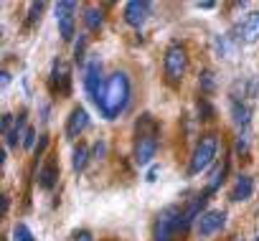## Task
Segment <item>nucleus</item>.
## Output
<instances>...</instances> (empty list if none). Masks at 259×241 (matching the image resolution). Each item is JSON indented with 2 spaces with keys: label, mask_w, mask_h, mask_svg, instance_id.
Wrapping results in <instances>:
<instances>
[{
  "label": "nucleus",
  "mask_w": 259,
  "mask_h": 241,
  "mask_svg": "<svg viewBox=\"0 0 259 241\" xmlns=\"http://www.w3.org/2000/svg\"><path fill=\"white\" fill-rule=\"evenodd\" d=\"M130 94H133V86H130L127 74H124V71H114V74L107 79V84H104V89H102V97H99V102H97L102 117H104V119H117V117L127 109Z\"/></svg>",
  "instance_id": "f257e3e1"
},
{
  "label": "nucleus",
  "mask_w": 259,
  "mask_h": 241,
  "mask_svg": "<svg viewBox=\"0 0 259 241\" xmlns=\"http://www.w3.org/2000/svg\"><path fill=\"white\" fill-rule=\"evenodd\" d=\"M160 142V127L153 114H140L135 122V140H133V158L138 165H150Z\"/></svg>",
  "instance_id": "f03ea898"
},
{
  "label": "nucleus",
  "mask_w": 259,
  "mask_h": 241,
  "mask_svg": "<svg viewBox=\"0 0 259 241\" xmlns=\"http://www.w3.org/2000/svg\"><path fill=\"white\" fill-rule=\"evenodd\" d=\"M188 228H191V223L186 218V211L181 206H168L155 218L153 241H183Z\"/></svg>",
  "instance_id": "7ed1b4c3"
},
{
  "label": "nucleus",
  "mask_w": 259,
  "mask_h": 241,
  "mask_svg": "<svg viewBox=\"0 0 259 241\" xmlns=\"http://www.w3.org/2000/svg\"><path fill=\"white\" fill-rule=\"evenodd\" d=\"M216 153H219V137H216L213 132L201 135V140L196 142V148H193V153H191L188 175H198V173H203V170L216 160Z\"/></svg>",
  "instance_id": "20e7f679"
},
{
  "label": "nucleus",
  "mask_w": 259,
  "mask_h": 241,
  "mask_svg": "<svg viewBox=\"0 0 259 241\" xmlns=\"http://www.w3.org/2000/svg\"><path fill=\"white\" fill-rule=\"evenodd\" d=\"M163 69H165V79L170 84H181L183 76L188 74V51L181 43H170L163 59Z\"/></svg>",
  "instance_id": "39448f33"
},
{
  "label": "nucleus",
  "mask_w": 259,
  "mask_h": 241,
  "mask_svg": "<svg viewBox=\"0 0 259 241\" xmlns=\"http://www.w3.org/2000/svg\"><path fill=\"white\" fill-rule=\"evenodd\" d=\"M49 91L54 97H69L71 94V69L64 59H56L51 64V74H49Z\"/></svg>",
  "instance_id": "423d86ee"
},
{
  "label": "nucleus",
  "mask_w": 259,
  "mask_h": 241,
  "mask_svg": "<svg viewBox=\"0 0 259 241\" xmlns=\"http://www.w3.org/2000/svg\"><path fill=\"white\" fill-rule=\"evenodd\" d=\"M104 84H107V81L102 79V61H99V56H89L87 71H84V89H87V97L94 99V102H99Z\"/></svg>",
  "instance_id": "0eeeda50"
},
{
  "label": "nucleus",
  "mask_w": 259,
  "mask_h": 241,
  "mask_svg": "<svg viewBox=\"0 0 259 241\" xmlns=\"http://www.w3.org/2000/svg\"><path fill=\"white\" fill-rule=\"evenodd\" d=\"M76 3L74 0H64V3H56V21H59V33L64 41H71L76 36Z\"/></svg>",
  "instance_id": "6e6552de"
},
{
  "label": "nucleus",
  "mask_w": 259,
  "mask_h": 241,
  "mask_svg": "<svg viewBox=\"0 0 259 241\" xmlns=\"http://www.w3.org/2000/svg\"><path fill=\"white\" fill-rule=\"evenodd\" d=\"M150 16V3H145V0H130V3L124 6V23L133 26V28H140Z\"/></svg>",
  "instance_id": "1a4fd4ad"
},
{
  "label": "nucleus",
  "mask_w": 259,
  "mask_h": 241,
  "mask_svg": "<svg viewBox=\"0 0 259 241\" xmlns=\"http://www.w3.org/2000/svg\"><path fill=\"white\" fill-rule=\"evenodd\" d=\"M224 223H226V213L224 211H206L196 221V231H198V236H211V233L221 231Z\"/></svg>",
  "instance_id": "9d476101"
},
{
  "label": "nucleus",
  "mask_w": 259,
  "mask_h": 241,
  "mask_svg": "<svg viewBox=\"0 0 259 241\" xmlns=\"http://www.w3.org/2000/svg\"><path fill=\"white\" fill-rule=\"evenodd\" d=\"M87 127H89V114H87V109H84V107H74L71 114H69V119H66V137L74 140V137H79Z\"/></svg>",
  "instance_id": "9b49d317"
},
{
  "label": "nucleus",
  "mask_w": 259,
  "mask_h": 241,
  "mask_svg": "<svg viewBox=\"0 0 259 241\" xmlns=\"http://www.w3.org/2000/svg\"><path fill=\"white\" fill-rule=\"evenodd\" d=\"M234 33L241 38V43H254V41L259 38V11H256V13H249V16L234 28Z\"/></svg>",
  "instance_id": "f8f14e48"
},
{
  "label": "nucleus",
  "mask_w": 259,
  "mask_h": 241,
  "mask_svg": "<svg viewBox=\"0 0 259 241\" xmlns=\"http://www.w3.org/2000/svg\"><path fill=\"white\" fill-rule=\"evenodd\" d=\"M38 188H44V190H54L56 188V183H59V165H56V160H46L44 163V168L38 170Z\"/></svg>",
  "instance_id": "ddd939ff"
},
{
  "label": "nucleus",
  "mask_w": 259,
  "mask_h": 241,
  "mask_svg": "<svg viewBox=\"0 0 259 241\" xmlns=\"http://www.w3.org/2000/svg\"><path fill=\"white\" fill-rule=\"evenodd\" d=\"M251 193H254V180H251V175H239L236 183H234V188H231V193H229V198H231L234 203H241V201H249Z\"/></svg>",
  "instance_id": "4468645a"
},
{
  "label": "nucleus",
  "mask_w": 259,
  "mask_h": 241,
  "mask_svg": "<svg viewBox=\"0 0 259 241\" xmlns=\"http://www.w3.org/2000/svg\"><path fill=\"white\" fill-rule=\"evenodd\" d=\"M226 173H229V160H221L213 170H211V178H208V188H206V193L208 196H213L219 188H221V183L226 180Z\"/></svg>",
  "instance_id": "2eb2a0df"
},
{
  "label": "nucleus",
  "mask_w": 259,
  "mask_h": 241,
  "mask_svg": "<svg viewBox=\"0 0 259 241\" xmlns=\"http://www.w3.org/2000/svg\"><path fill=\"white\" fill-rule=\"evenodd\" d=\"M231 119H234V125H239L241 130L249 127V122H251V109H249V104H244V102H231Z\"/></svg>",
  "instance_id": "dca6fc26"
},
{
  "label": "nucleus",
  "mask_w": 259,
  "mask_h": 241,
  "mask_svg": "<svg viewBox=\"0 0 259 241\" xmlns=\"http://www.w3.org/2000/svg\"><path fill=\"white\" fill-rule=\"evenodd\" d=\"M84 23H87V28H89L92 33L102 31V26H104V13H102V8L87 6V8H84Z\"/></svg>",
  "instance_id": "f3484780"
},
{
  "label": "nucleus",
  "mask_w": 259,
  "mask_h": 241,
  "mask_svg": "<svg viewBox=\"0 0 259 241\" xmlns=\"http://www.w3.org/2000/svg\"><path fill=\"white\" fill-rule=\"evenodd\" d=\"M26 117L21 114L18 119H16V125H13V130L6 135V142H8V148H18V142L23 145V135H26Z\"/></svg>",
  "instance_id": "a211bd4d"
},
{
  "label": "nucleus",
  "mask_w": 259,
  "mask_h": 241,
  "mask_svg": "<svg viewBox=\"0 0 259 241\" xmlns=\"http://www.w3.org/2000/svg\"><path fill=\"white\" fill-rule=\"evenodd\" d=\"M89 158H92V155H89V148H87V145H79V148L74 150V160H71L74 170H76V173H81V170L87 168Z\"/></svg>",
  "instance_id": "6ab92c4d"
},
{
  "label": "nucleus",
  "mask_w": 259,
  "mask_h": 241,
  "mask_svg": "<svg viewBox=\"0 0 259 241\" xmlns=\"http://www.w3.org/2000/svg\"><path fill=\"white\" fill-rule=\"evenodd\" d=\"M249 148H251V130L244 127V130L239 132V137H236V155H246Z\"/></svg>",
  "instance_id": "aec40b11"
},
{
  "label": "nucleus",
  "mask_w": 259,
  "mask_h": 241,
  "mask_svg": "<svg viewBox=\"0 0 259 241\" xmlns=\"http://www.w3.org/2000/svg\"><path fill=\"white\" fill-rule=\"evenodd\" d=\"M13 241H36V238H33V231H31L26 223H16V228H13Z\"/></svg>",
  "instance_id": "412c9836"
},
{
  "label": "nucleus",
  "mask_w": 259,
  "mask_h": 241,
  "mask_svg": "<svg viewBox=\"0 0 259 241\" xmlns=\"http://www.w3.org/2000/svg\"><path fill=\"white\" fill-rule=\"evenodd\" d=\"M44 3H31L28 6V26H36L38 21H41V13H44Z\"/></svg>",
  "instance_id": "4be33fe9"
},
{
  "label": "nucleus",
  "mask_w": 259,
  "mask_h": 241,
  "mask_svg": "<svg viewBox=\"0 0 259 241\" xmlns=\"http://www.w3.org/2000/svg\"><path fill=\"white\" fill-rule=\"evenodd\" d=\"M201 89L206 91V94H213V89H216V79H213V71H203L201 74Z\"/></svg>",
  "instance_id": "5701e85b"
},
{
  "label": "nucleus",
  "mask_w": 259,
  "mask_h": 241,
  "mask_svg": "<svg viewBox=\"0 0 259 241\" xmlns=\"http://www.w3.org/2000/svg\"><path fill=\"white\" fill-rule=\"evenodd\" d=\"M84 51H87V36H79V41H76V46H74V61H76V64L84 61Z\"/></svg>",
  "instance_id": "b1692460"
},
{
  "label": "nucleus",
  "mask_w": 259,
  "mask_h": 241,
  "mask_svg": "<svg viewBox=\"0 0 259 241\" xmlns=\"http://www.w3.org/2000/svg\"><path fill=\"white\" fill-rule=\"evenodd\" d=\"M198 114H201V119H211V117H213V107L208 104L206 97L198 99Z\"/></svg>",
  "instance_id": "393cba45"
},
{
  "label": "nucleus",
  "mask_w": 259,
  "mask_h": 241,
  "mask_svg": "<svg viewBox=\"0 0 259 241\" xmlns=\"http://www.w3.org/2000/svg\"><path fill=\"white\" fill-rule=\"evenodd\" d=\"M23 148H26V150H36V130H33V127L26 130V135H23Z\"/></svg>",
  "instance_id": "a878e982"
},
{
  "label": "nucleus",
  "mask_w": 259,
  "mask_h": 241,
  "mask_svg": "<svg viewBox=\"0 0 259 241\" xmlns=\"http://www.w3.org/2000/svg\"><path fill=\"white\" fill-rule=\"evenodd\" d=\"M13 125H16V122H13V117H11V114H3V122H0V132L8 135V132L13 130Z\"/></svg>",
  "instance_id": "bb28decb"
},
{
  "label": "nucleus",
  "mask_w": 259,
  "mask_h": 241,
  "mask_svg": "<svg viewBox=\"0 0 259 241\" xmlns=\"http://www.w3.org/2000/svg\"><path fill=\"white\" fill-rule=\"evenodd\" d=\"M46 148H49V135H41L38 137V145H36V158H41L46 153Z\"/></svg>",
  "instance_id": "cd10ccee"
},
{
  "label": "nucleus",
  "mask_w": 259,
  "mask_h": 241,
  "mask_svg": "<svg viewBox=\"0 0 259 241\" xmlns=\"http://www.w3.org/2000/svg\"><path fill=\"white\" fill-rule=\"evenodd\" d=\"M104 153H107V142H104V140H99V142L94 145V158H97V160H102V158H104Z\"/></svg>",
  "instance_id": "c85d7f7f"
},
{
  "label": "nucleus",
  "mask_w": 259,
  "mask_h": 241,
  "mask_svg": "<svg viewBox=\"0 0 259 241\" xmlns=\"http://www.w3.org/2000/svg\"><path fill=\"white\" fill-rule=\"evenodd\" d=\"M74 241H94V236H92V231L81 228V231H76V233H74Z\"/></svg>",
  "instance_id": "c756f323"
},
{
  "label": "nucleus",
  "mask_w": 259,
  "mask_h": 241,
  "mask_svg": "<svg viewBox=\"0 0 259 241\" xmlns=\"http://www.w3.org/2000/svg\"><path fill=\"white\" fill-rule=\"evenodd\" d=\"M158 173H160V168H158V165H153V168H150V173H148V180H150V183H153V180H158Z\"/></svg>",
  "instance_id": "7c9ffc66"
},
{
  "label": "nucleus",
  "mask_w": 259,
  "mask_h": 241,
  "mask_svg": "<svg viewBox=\"0 0 259 241\" xmlns=\"http://www.w3.org/2000/svg\"><path fill=\"white\" fill-rule=\"evenodd\" d=\"M216 3H213V0H203V3H198V8H203V11H208V8H213Z\"/></svg>",
  "instance_id": "2f4dec72"
},
{
  "label": "nucleus",
  "mask_w": 259,
  "mask_h": 241,
  "mask_svg": "<svg viewBox=\"0 0 259 241\" xmlns=\"http://www.w3.org/2000/svg\"><path fill=\"white\" fill-rule=\"evenodd\" d=\"M8 206H11V198H8V196H3V216L8 213Z\"/></svg>",
  "instance_id": "473e14b6"
},
{
  "label": "nucleus",
  "mask_w": 259,
  "mask_h": 241,
  "mask_svg": "<svg viewBox=\"0 0 259 241\" xmlns=\"http://www.w3.org/2000/svg\"><path fill=\"white\" fill-rule=\"evenodd\" d=\"M8 81H11V74H8V71H3V86H8Z\"/></svg>",
  "instance_id": "72a5a7b5"
},
{
  "label": "nucleus",
  "mask_w": 259,
  "mask_h": 241,
  "mask_svg": "<svg viewBox=\"0 0 259 241\" xmlns=\"http://www.w3.org/2000/svg\"><path fill=\"white\" fill-rule=\"evenodd\" d=\"M256 241H259V236H256Z\"/></svg>",
  "instance_id": "f704fd0d"
},
{
  "label": "nucleus",
  "mask_w": 259,
  "mask_h": 241,
  "mask_svg": "<svg viewBox=\"0 0 259 241\" xmlns=\"http://www.w3.org/2000/svg\"><path fill=\"white\" fill-rule=\"evenodd\" d=\"M236 241H241V238H236Z\"/></svg>",
  "instance_id": "c9c22d12"
}]
</instances>
